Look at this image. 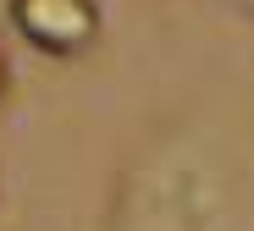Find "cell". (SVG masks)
Listing matches in <instances>:
<instances>
[{"mask_svg":"<svg viewBox=\"0 0 254 231\" xmlns=\"http://www.w3.org/2000/svg\"><path fill=\"white\" fill-rule=\"evenodd\" d=\"M243 182L227 143L199 121L149 132L105 198V231H238Z\"/></svg>","mask_w":254,"mask_h":231,"instance_id":"obj_1","label":"cell"},{"mask_svg":"<svg viewBox=\"0 0 254 231\" xmlns=\"http://www.w3.org/2000/svg\"><path fill=\"white\" fill-rule=\"evenodd\" d=\"M6 94H11V61H6V50H0V105H6Z\"/></svg>","mask_w":254,"mask_h":231,"instance_id":"obj_3","label":"cell"},{"mask_svg":"<svg viewBox=\"0 0 254 231\" xmlns=\"http://www.w3.org/2000/svg\"><path fill=\"white\" fill-rule=\"evenodd\" d=\"M232 6H238V11H249V17H254V0H232Z\"/></svg>","mask_w":254,"mask_h":231,"instance_id":"obj_4","label":"cell"},{"mask_svg":"<svg viewBox=\"0 0 254 231\" xmlns=\"http://www.w3.org/2000/svg\"><path fill=\"white\" fill-rule=\"evenodd\" d=\"M6 17H11V28L28 50L50 55V61L89 55L105 33L100 0H6Z\"/></svg>","mask_w":254,"mask_h":231,"instance_id":"obj_2","label":"cell"}]
</instances>
